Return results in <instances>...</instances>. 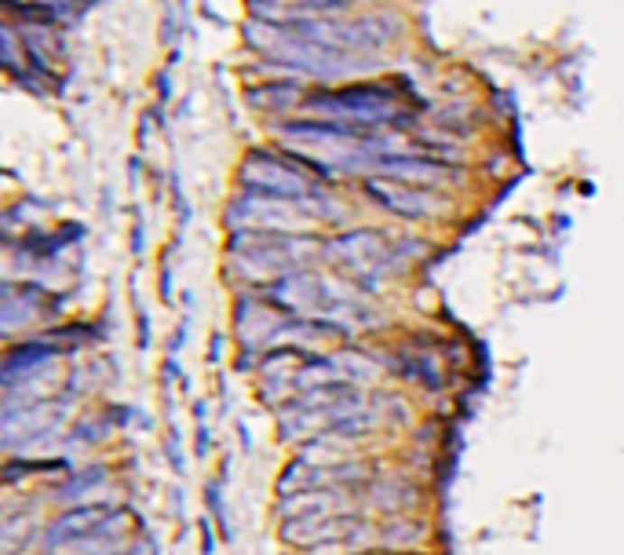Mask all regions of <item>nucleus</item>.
I'll list each match as a JSON object with an SVG mask.
<instances>
[{"mask_svg": "<svg viewBox=\"0 0 624 555\" xmlns=\"http://www.w3.org/2000/svg\"><path fill=\"white\" fill-rule=\"evenodd\" d=\"M314 205H329V202H285V198H266V194H248L237 198L230 209V223L237 230H252V234H293V230H307L314 220H321V212Z\"/></svg>", "mask_w": 624, "mask_h": 555, "instance_id": "4", "label": "nucleus"}, {"mask_svg": "<svg viewBox=\"0 0 624 555\" xmlns=\"http://www.w3.org/2000/svg\"><path fill=\"white\" fill-rule=\"evenodd\" d=\"M103 479H107V472L103 468H92V472H77L66 486H59L55 490V497H62V501H77V497H88L96 486H103Z\"/></svg>", "mask_w": 624, "mask_h": 555, "instance_id": "11", "label": "nucleus"}, {"mask_svg": "<svg viewBox=\"0 0 624 555\" xmlns=\"http://www.w3.org/2000/svg\"><path fill=\"white\" fill-rule=\"evenodd\" d=\"M248 44L259 48L263 55L271 59H282L303 73H321V77H336V73H347V70H359L350 66V59H343V52H329L321 44H311V41H300L293 33H285L282 26L275 23H263V26H248Z\"/></svg>", "mask_w": 624, "mask_h": 555, "instance_id": "3", "label": "nucleus"}, {"mask_svg": "<svg viewBox=\"0 0 624 555\" xmlns=\"http://www.w3.org/2000/svg\"><path fill=\"white\" fill-rule=\"evenodd\" d=\"M325 256L350 267L354 278L362 282H380L384 270L391 263H398L395 249L377 234V230H350V234H340L332 241H325Z\"/></svg>", "mask_w": 624, "mask_h": 555, "instance_id": "7", "label": "nucleus"}, {"mask_svg": "<svg viewBox=\"0 0 624 555\" xmlns=\"http://www.w3.org/2000/svg\"><path fill=\"white\" fill-rule=\"evenodd\" d=\"M212 449V435H209V428H198V456H205Z\"/></svg>", "mask_w": 624, "mask_h": 555, "instance_id": "14", "label": "nucleus"}, {"mask_svg": "<svg viewBox=\"0 0 624 555\" xmlns=\"http://www.w3.org/2000/svg\"><path fill=\"white\" fill-rule=\"evenodd\" d=\"M366 399L362 391H354L350 384H325V388H311L303 395H296L282 413H278V424H282V435L285 442H296L311 431H329L336 420L343 417H354L362 413Z\"/></svg>", "mask_w": 624, "mask_h": 555, "instance_id": "2", "label": "nucleus"}, {"mask_svg": "<svg viewBox=\"0 0 624 555\" xmlns=\"http://www.w3.org/2000/svg\"><path fill=\"white\" fill-rule=\"evenodd\" d=\"M241 179L252 194H266V198H285V202H300L311 205L318 202V191L307 183V175L300 172V165L271 157V154H252L241 165Z\"/></svg>", "mask_w": 624, "mask_h": 555, "instance_id": "6", "label": "nucleus"}, {"mask_svg": "<svg viewBox=\"0 0 624 555\" xmlns=\"http://www.w3.org/2000/svg\"><path fill=\"white\" fill-rule=\"evenodd\" d=\"M366 194L373 202H380L387 212H398L405 220H431L438 212V198L420 191V187H405V183H391V179H369Z\"/></svg>", "mask_w": 624, "mask_h": 555, "instance_id": "8", "label": "nucleus"}, {"mask_svg": "<svg viewBox=\"0 0 624 555\" xmlns=\"http://www.w3.org/2000/svg\"><path fill=\"white\" fill-rule=\"evenodd\" d=\"M110 515H114V512H110L107 504H92V508H73V512H66V515L48 530V548L66 544V541H73V537L99 533L96 526H107Z\"/></svg>", "mask_w": 624, "mask_h": 555, "instance_id": "10", "label": "nucleus"}, {"mask_svg": "<svg viewBox=\"0 0 624 555\" xmlns=\"http://www.w3.org/2000/svg\"><path fill=\"white\" fill-rule=\"evenodd\" d=\"M212 548H216V537H212V522H209V519H201V551H205V555H212Z\"/></svg>", "mask_w": 624, "mask_h": 555, "instance_id": "13", "label": "nucleus"}, {"mask_svg": "<svg viewBox=\"0 0 624 555\" xmlns=\"http://www.w3.org/2000/svg\"><path fill=\"white\" fill-rule=\"evenodd\" d=\"M311 107L321 110L332 125H347V128L387 125V121L402 118L387 88H343V91H332V96H314Z\"/></svg>", "mask_w": 624, "mask_h": 555, "instance_id": "5", "label": "nucleus"}, {"mask_svg": "<svg viewBox=\"0 0 624 555\" xmlns=\"http://www.w3.org/2000/svg\"><path fill=\"white\" fill-rule=\"evenodd\" d=\"M325 252V241H314L307 234H252V230H237L230 241V256L237 259V270L252 274V278H285L293 270H300L303 263H311L314 256Z\"/></svg>", "mask_w": 624, "mask_h": 555, "instance_id": "1", "label": "nucleus"}, {"mask_svg": "<svg viewBox=\"0 0 624 555\" xmlns=\"http://www.w3.org/2000/svg\"><path fill=\"white\" fill-rule=\"evenodd\" d=\"M369 172H377L391 183H405V187H427V183H438L450 175V165L416 157V154H377V157H369Z\"/></svg>", "mask_w": 624, "mask_h": 555, "instance_id": "9", "label": "nucleus"}, {"mask_svg": "<svg viewBox=\"0 0 624 555\" xmlns=\"http://www.w3.org/2000/svg\"><path fill=\"white\" fill-rule=\"evenodd\" d=\"M205 497H209V508H212V515H216V522H219V530H223V537H230V530H227V515H223V497H219V486L212 483Z\"/></svg>", "mask_w": 624, "mask_h": 555, "instance_id": "12", "label": "nucleus"}]
</instances>
